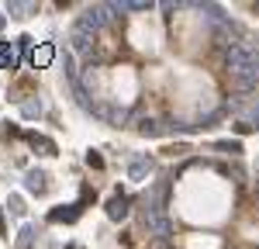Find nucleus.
I'll return each instance as SVG.
<instances>
[{
  "label": "nucleus",
  "mask_w": 259,
  "mask_h": 249,
  "mask_svg": "<svg viewBox=\"0 0 259 249\" xmlns=\"http://www.w3.org/2000/svg\"><path fill=\"white\" fill-rule=\"evenodd\" d=\"M225 66H228V73L235 76V83L242 90L256 87L259 83V42H235V45H228Z\"/></svg>",
  "instance_id": "obj_1"
},
{
  "label": "nucleus",
  "mask_w": 259,
  "mask_h": 249,
  "mask_svg": "<svg viewBox=\"0 0 259 249\" xmlns=\"http://www.w3.org/2000/svg\"><path fill=\"white\" fill-rule=\"evenodd\" d=\"M139 132H142V135H159V124L152 121V118H142V121H139Z\"/></svg>",
  "instance_id": "obj_12"
},
{
  "label": "nucleus",
  "mask_w": 259,
  "mask_h": 249,
  "mask_svg": "<svg viewBox=\"0 0 259 249\" xmlns=\"http://www.w3.org/2000/svg\"><path fill=\"white\" fill-rule=\"evenodd\" d=\"M111 18H114V14H111V4H97V7H87V14L80 18V28L97 31V28H104Z\"/></svg>",
  "instance_id": "obj_3"
},
{
  "label": "nucleus",
  "mask_w": 259,
  "mask_h": 249,
  "mask_svg": "<svg viewBox=\"0 0 259 249\" xmlns=\"http://www.w3.org/2000/svg\"><path fill=\"white\" fill-rule=\"evenodd\" d=\"M80 218V204H69V208H56L49 211V222H76Z\"/></svg>",
  "instance_id": "obj_6"
},
{
  "label": "nucleus",
  "mask_w": 259,
  "mask_h": 249,
  "mask_svg": "<svg viewBox=\"0 0 259 249\" xmlns=\"http://www.w3.org/2000/svg\"><path fill=\"white\" fill-rule=\"evenodd\" d=\"M31 42H35L31 35H21V38H18V49H21V52H28V49H31Z\"/></svg>",
  "instance_id": "obj_15"
},
{
  "label": "nucleus",
  "mask_w": 259,
  "mask_h": 249,
  "mask_svg": "<svg viewBox=\"0 0 259 249\" xmlns=\"http://www.w3.org/2000/svg\"><path fill=\"white\" fill-rule=\"evenodd\" d=\"M4 21H7V18H4V14H0V28H4Z\"/></svg>",
  "instance_id": "obj_19"
},
{
  "label": "nucleus",
  "mask_w": 259,
  "mask_h": 249,
  "mask_svg": "<svg viewBox=\"0 0 259 249\" xmlns=\"http://www.w3.org/2000/svg\"><path fill=\"white\" fill-rule=\"evenodd\" d=\"M24 187H28V190H31V194H45V173H41V170H28V173H24Z\"/></svg>",
  "instance_id": "obj_5"
},
{
  "label": "nucleus",
  "mask_w": 259,
  "mask_h": 249,
  "mask_svg": "<svg viewBox=\"0 0 259 249\" xmlns=\"http://www.w3.org/2000/svg\"><path fill=\"white\" fill-rule=\"evenodd\" d=\"M7 208H11V211H14V215H24V201H21L18 194H14V197H11V201H7Z\"/></svg>",
  "instance_id": "obj_14"
},
{
  "label": "nucleus",
  "mask_w": 259,
  "mask_h": 249,
  "mask_svg": "<svg viewBox=\"0 0 259 249\" xmlns=\"http://www.w3.org/2000/svg\"><path fill=\"white\" fill-rule=\"evenodd\" d=\"M142 222H145V228H149L152 235H162V239H169V235H173V222L166 218L162 204H145V211H142Z\"/></svg>",
  "instance_id": "obj_2"
},
{
  "label": "nucleus",
  "mask_w": 259,
  "mask_h": 249,
  "mask_svg": "<svg viewBox=\"0 0 259 249\" xmlns=\"http://www.w3.org/2000/svg\"><path fill=\"white\" fill-rule=\"evenodd\" d=\"M128 211H132V201H128L124 194H114V197L107 201V218H111V222H124Z\"/></svg>",
  "instance_id": "obj_4"
},
{
  "label": "nucleus",
  "mask_w": 259,
  "mask_h": 249,
  "mask_svg": "<svg viewBox=\"0 0 259 249\" xmlns=\"http://www.w3.org/2000/svg\"><path fill=\"white\" fill-rule=\"evenodd\" d=\"M149 170H152L149 159H135V163L128 166V177H132V180H142V177H149Z\"/></svg>",
  "instance_id": "obj_9"
},
{
  "label": "nucleus",
  "mask_w": 259,
  "mask_h": 249,
  "mask_svg": "<svg viewBox=\"0 0 259 249\" xmlns=\"http://www.w3.org/2000/svg\"><path fill=\"white\" fill-rule=\"evenodd\" d=\"M90 42H94V31H87V28L76 24V28H73V49H76V52H87Z\"/></svg>",
  "instance_id": "obj_7"
},
{
  "label": "nucleus",
  "mask_w": 259,
  "mask_h": 249,
  "mask_svg": "<svg viewBox=\"0 0 259 249\" xmlns=\"http://www.w3.org/2000/svg\"><path fill=\"white\" fill-rule=\"evenodd\" d=\"M38 114H41V104L38 101H28V104H24V118H38Z\"/></svg>",
  "instance_id": "obj_13"
},
{
  "label": "nucleus",
  "mask_w": 259,
  "mask_h": 249,
  "mask_svg": "<svg viewBox=\"0 0 259 249\" xmlns=\"http://www.w3.org/2000/svg\"><path fill=\"white\" fill-rule=\"evenodd\" d=\"M66 249H83V246H76V242H73V246H66Z\"/></svg>",
  "instance_id": "obj_18"
},
{
  "label": "nucleus",
  "mask_w": 259,
  "mask_h": 249,
  "mask_svg": "<svg viewBox=\"0 0 259 249\" xmlns=\"http://www.w3.org/2000/svg\"><path fill=\"white\" fill-rule=\"evenodd\" d=\"M252 121H259V104H256V107H252Z\"/></svg>",
  "instance_id": "obj_17"
},
{
  "label": "nucleus",
  "mask_w": 259,
  "mask_h": 249,
  "mask_svg": "<svg viewBox=\"0 0 259 249\" xmlns=\"http://www.w3.org/2000/svg\"><path fill=\"white\" fill-rule=\"evenodd\" d=\"M214 149H221V152H232V156H239V152H242V142H235V139H225V142H214Z\"/></svg>",
  "instance_id": "obj_11"
},
{
  "label": "nucleus",
  "mask_w": 259,
  "mask_h": 249,
  "mask_svg": "<svg viewBox=\"0 0 259 249\" xmlns=\"http://www.w3.org/2000/svg\"><path fill=\"white\" fill-rule=\"evenodd\" d=\"M87 163H90V166H104V159H100L97 152H87Z\"/></svg>",
  "instance_id": "obj_16"
},
{
  "label": "nucleus",
  "mask_w": 259,
  "mask_h": 249,
  "mask_svg": "<svg viewBox=\"0 0 259 249\" xmlns=\"http://www.w3.org/2000/svg\"><path fill=\"white\" fill-rule=\"evenodd\" d=\"M52 56H56V49H52V45H41V49H35V52H31V62H35V66H49V62H52Z\"/></svg>",
  "instance_id": "obj_8"
},
{
  "label": "nucleus",
  "mask_w": 259,
  "mask_h": 249,
  "mask_svg": "<svg viewBox=\"0 0 259 249\" xmlns=\"http://www.w3.org/2000/svg\"><path fill=\"white\" fill-rule=\"evenodd\" d=\"M31 242H35V228L24 225V228L18 232V249H31Z\"/></svg>",
  "instance_id": "obj_10"
}]
</instances>
